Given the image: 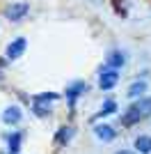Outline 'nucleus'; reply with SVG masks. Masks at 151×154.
Returning a JSON list of instances; mask_svg holds the SVG:
<instances>
[{"mask_svg":"<svg viewBox=\"0 0 151 154\" xmlns=\"http://www.w3.org/2000/svg\"><path fill=\"white\" fill-rule=\"evenodd\" d=\"M135 103L140 106V110H142L147 117L151 115V97H147V94H144V97H140V99H135Z\"/></svg>","mask_w":151,"mask_h":154,"instance_id":"nucleus-16","label":"nucleus"},{"mask_svg":"<svg viewBox=\"0 0 151 154\" xmlns=\"http://www.w3.org/2000/svg\"><path fill=\"white\" fill-rule=\"evenodd\" d=\"M87 90H89V85L85 83V81H73L71 85H67L64 97H67V101H69V108H71V110L76 108V101H78V99H80Z\"/></svg>","mask_w":151,"mask_h":154,"instance_id":"nucleus-3","label":"nucleus"},{"mask_svg":"<svg viewBox=\"0 0 151 154\" xmlns=\"http://www.w3.org/2000/svg\"><path fill=\"white\" fill-rule=\"evenodd\" d=\"M126 62H128L126 51H121V48H110V51H108V55H105V64L108 67L121 69V67H126Z\"/></svg>","mask_w":151,"mask_h":154,"instance_id":"nucleus-6","label":"nucleus"},{"mask_svg":"<svg viewBox=\"0 0 151 154\" xmlns=\"http://www.w3.org/2000/svg\"><path fill=\"white\" fill-rule=\"evenodd\" d=\"M25 48H28V39L25 37H16L14 42H9L5 48V58L7 60H19L21 55L25 53Z\"/></svg>","mask_w":151,"mask_h":154,"instance_id":"nucleus-5","label":"nucleus"},{"mask_svg":"<svg viewBox=\"0 0 151 154\" xmlns=\"http://www.w3.org/2000/svg\"><path fill=\"white\" fill-rule=\"evenodd\" d=\"M133 147H135L138 154H151V136H147V134L138 136L133 140Z\"/></svg>","mask_w":151,"mask_h":154,"instance_id":"nucleus-9","label":"nucleus"},{"mask_svg":"<svg viewBox=\"0 0 151 154\" xmlns=\"http://www.w3.org/2000/svg\"><path fill=\"white\" fill-rule=\"evenodd\" d=\"M30 12V2H25V0H16V2H9L5 7V19L12 21V23H21V21L28 16Z\"/></svg>","mask_w":151,"mask_h":154,"instance_id":"nucleus-1","label":"nucleus"},{"mask_svg":"<svg viewBox=\"0 0 151 154\" xmlns=\"http://www.w3.org/2000/svg\"><path fill=\"white\" fill-rule=\"evenodd\" d=\"M32 113L37 117H46L50 115V103H39V101H32Z\"/></svg>","mask_w":151,"mask_h":154,"instance_id":"nucleus-15","label":"nucleus"},{"mask_svg":"<svg viewBox=\"0 0 151 154\" xmlns=\"http://www.w3.org/2000/svg\"><path fill=\"white\" fill-rule=\"evenodd\" d=\"M119 83V69H112V67H101V71H99V88L103 92H108V90H112L114 85Z\"/></svg>","mask_w":151,"mask_h":154,"instance_id":"nucleus-2","label":"nucleus"},{"mask_svg":"<svg viewBox=\"0 0 151 154\" xmlns=\"http://www.w3.org/2000/svg\"><path fill=\"white\" fill-rule=\"evenodd\" d=\"M94 136L99 138V140H103V143H110V140H114L117 138V129H112L110 124H94Z\"/></svg>","mask_w":151,"mask_h":154,"instance_id":"nucleus-7","label":"nucleus"},{"mask_svg":"<svg viewBox=\"0 0 151 154\" xmlns=\"http://www.w3.org/2000/svg\"><path fill=\"white\" fill-rule=\"evenodd\" d=\"M21 120H23V110H21L19 106H7V108L2 110V122H5L7 127L19 124Z\"/></svg>","mask_w":151,"mask_h":154,"instance_id":"nucleus-8","label":"nucleus"},{"mask_svg":"<svg viewBox=\"0 0 151 154\" xmlns=\"http://www.w3.org/2000/svg\"><path fill=\"white\" fill-rule=\"evenodd\" d=\"M71 138H73V127H67V124H64V127L57 129V134H55V143L60 145V147H64V145H67Z\"/></svg>","mask_w":151,"mask_h":154,"instance_id":"nucleus-13","label":"nucleus"},{"mask_svg":"<svg viewBox=\"0 0 151 154\" xmlns=\"http://www.w3.org/2000/svg\"><path fill=\"white\" fill-rule=\"evenodd\" d=\"M144 92H147V81H133L128 85L126 94L131 97V99H140V97H144Z\"/></svg>","mask_w":151,"mask_h":154,"instance_id":"nucleus-11","label":"nucleus"},{"mask_svg":"<svg viewBox=\"0 0 151 154\" xmlns=\"http://www.w3.org/2000/svg\"><path fill=\"white\" fill-rule=\"evenodd\" d=\"M119 120H121V124H124V127H133V124H138V122H142V120H147V115L140 110L138 103H131V106L124 110V115H121Z\"/></svg>","mask_w":151,"mask_h":154,"instance_id":"nucleus-4","label":"nucleus"},{"mask_svg":"<svg viewBox=\"0 0 151 154\" xmlns=\"http://www.w3.org/2000/svg\"><path fill=\"white\" fill-rule=\"evenodd\" d=\"M117 108H119V106H117V101H114V99H105V101L101 103L99 113L94 115V120H101V117H108V115H114V113H117Z\"/></svg>","mask_w":151,"mask_h":154,"instance_id":"nucleus-10","label":"nucleus"},{"mask_svg":"<svg viewBox=\"0 0 151 154\" xmlns=\"http://www.w3.org/2000/svg\"><path fill=\"white\" fill-rule=\"evenodd\" d=\"M21 145H23V134L21 131H12V134L7 136V152H19Z\"/></svg>","mask_w":151,"mask_h":154,"instance_id":"nucleus-12","label":"nucleus"},{"mask_svg":"<svg viewBox=\"0 0 151 154\" xmlns=\"http://www.w3.org/2000/svg\"><path fill=\"white\" fill-rule=\"evenodd\" d=\"M60 99V94L57 92H41V94H34L32 97V101H39V103H53Z\"/></svg>","mask_w":151,"mask_h":154,"instance_id":"nucleus-14","label":"nucleus"},{"mask_svg":"<svg viewBox=\"0 0 151 154\" xmlns=\"http://www.w3.org/2000/svg\"><path fill=\"white\" fill-rule=\"evenodd\" d=\"M0 154H14V152H0Z\"/></svg>","mask_w":151,"mask_h":154,"instance_id":"nucleus-18","label":"nucleus"},{"mask_svg":"<svg viewBox=\"0 0 151 154\" xmlns=\"http://www.w3.org/2000/svg\"><path fill=\"white\" fill-rule=\"evenodd\" d=\"M114 154H138L135 149H119V152H114Z\"/></svg>","mask_w":151,"mask_h":154,"instance_id":"nucleus-17","label":"nucleus"}]
</instances>
